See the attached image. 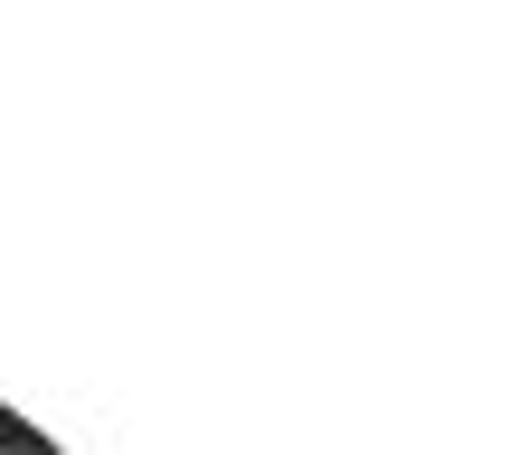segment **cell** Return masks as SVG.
Returning <instances> with one entry per match:
<instances>
[{"mask_svg": "<svg viewBox=\"0 0 512 455\" xmlns=\"http://www.w3.org/2000/svg\"><path fill=\"white\" fill-rule=\"evenodd\" d=\"M19 455H29V446H19Z\"/></svg>", "mask_w": 512, "mask_h": 455, "instance_id": "cell-1", "label": "cell"}]
</instances>
